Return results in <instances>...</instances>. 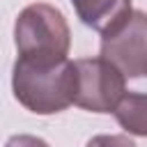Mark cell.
<instances>
[{
	"instance_id": "obj_1",
	"label": "cell",
	"mask_w": 147,
	"mask_h": 147,
	"mask_svg": "<svg viewBox=\"0 0 147 147\" xmlns=\"http://www.w3.org/2000/svg\"><path fill=\"white\" fill-rule=\"evenodd\" d=\"M74 60L34 64L16 57L11 69V92L34 115H55L74 106Z\"/></svg>"
},
{
	"instance_id": "obj_2",
	"label": "cell",
	"mask_w": 147,
	"mask_h": 147,
	"mask_svg": "<svg viewBox=\"0 0 147 147\" xmlns=\"http://www.w3.org/2000/svg\"><path fill=\"white\" fill-rule=\"evenodd\" d=\"M14 44L18 60L34 64H55L69 60L71 30L64 14L48 2L23 7L14 23Z\"/></svg>"
},
{
	"instance_id": "obj_3",
	"label": "cell",
	"mask_w": 147,
	"mask_h": 147,
	"mask_svg": "<svg viewBox=\"0 0 147 147\" xmlns=\"http://www.w3.org/2000/svg\"><path fill=\"white\" fill-rule=\"evenodd\" d=\"M147 16L131 9L126 16L101 30V55L124 78H142L147 71Z\"/></svg>"
},
{
	"instance_id": "obj_4",
	"label": "cell",
	"mask_w": 147,
	"mask_h": 147,
	"mask_svg": "<svg viewBox=\"0 0 147 147\" xmlns=\"http://www.w3.org/2000/svg\"><path fill=\"white\" fill-rule=\"evenodd\" d=\"M74 106L90 113H113L126 92V78L103 57L74 60Z\"/></svg>"
},
{
	"instance_id": "obj_5",
	"label": "cell",
	"mask_w": 147,
	"mask_h": 147,
	"mask_svg": "<svg viewBox=\"0 0 147 147\" xmlns=\"http://www.w3.org/2000/svg\"><path fill=\"white\" fill-rule=\"evenodd\" d=\"M83 25L101 32L131 11V0H71Z\"/></svg>"
},
{
	"instance_id": "obj_6",
	"label": "cell",
	"mask_w": 147,
	"mask_h": 147,
	"mask_svg": "<svg viewBox=\"0 0 147 147\" xmlns=\"http://www.w3.org/2000/svg\"><path fill=\"white\" fill-rule=\"evenodd\" d=\"M145 110H147V96L142 92H124L119 103L115 106L113 115L119 122V126L126 133L133 136H147V122H145Z\"/></svg>"
},
{
	"instance_id": "obj_7",
	"label": "cell",
	"mask_w": 147,
	"mask_h": 147,
	"mask_svg": "<svg viewBox=\"0 0 147 147\" xmlns=\"http://www.w3.org/2000/svg\"><path fill=\"white\" fill-rule=\"evenodd\" d=\"M85 147H138V145L129 136H122V133H101V136L90 138Z\"/></svg>"
},
{
	"instance_id": "obj_8",
	"label": "cell",
	"mask_w": 147,
	"mask_h": 147,
	"mask_svg": "<svg viewBox=\"0 0 147 147\" xmlns=\"http://www.w3.org/2000/svg\"><path fill=\"white\" fill-rule=\"evenodd\" d=\"M5 147H51L44 138L39 136H30V133H18V136H11Z\"/></svg>"
}]
</instances>
